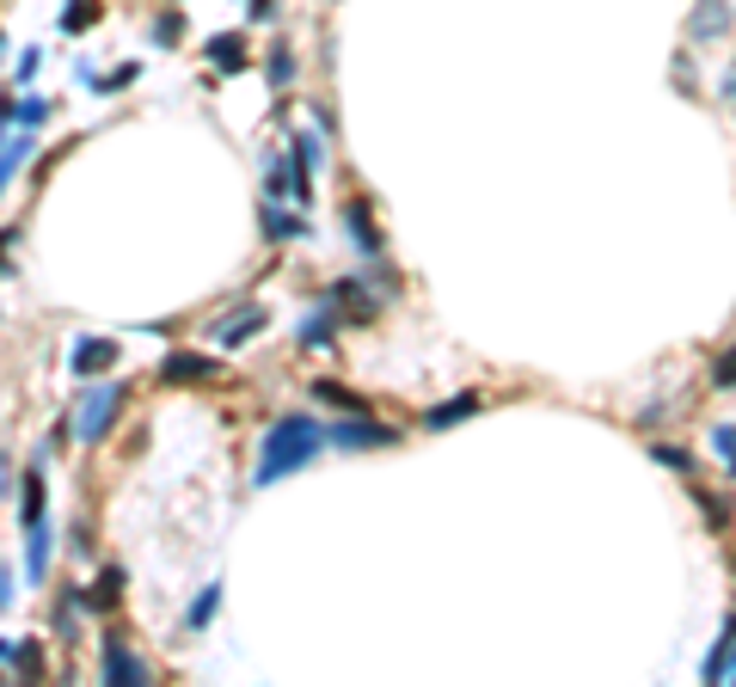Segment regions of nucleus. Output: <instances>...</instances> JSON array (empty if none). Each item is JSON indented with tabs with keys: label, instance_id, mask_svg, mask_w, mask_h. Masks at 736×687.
Returning <instances> with one entry per match:
<instances>
[{
	"label": "nucleus",
	"instance_id": "nucleus-1",
	"mask_svg": "<svg viewBox=\"0 0 736 687\" xmlns=\"http://www.w3.org/2000/svg\"><path fill=\"white\" fill-rule=\"evenodd\" d=\"M326 449V423H314L307 411H283V418L264 430V442H258V466H252V485L258 491H270L276 479H289V473H301L314 454Z\"/></svg>",
	"mask_w": 736,
	"mask_h": 687
},
{
	"label": "nucleus",
	"instance_id": "nucleus-2",
	"mask_svg": "<svg viewBox=\"0 0 736 687\" xmlns=\"http://www.w3.org/2000/svg\"><path fill=\"white\" fill-rule=\"evenodd\" d=\"M117 411H123V387L117 381L86 387V399H80V411H74V442H105L111 423H117Z\"/></svg>",
	"mask_w": 736,
	"mask_h": 687
},
{
	"label": "nucleus",
	"instance_id": "nucleus-3",
	"mask_svg": "<svg viewBox=\"0 0 736 687\" xmlns=\"http://www.w3.org/2000/svg\"><path fill=\"white\" fill-rule=\"evenodd\" d=\"M326 442L331 449H393L399 430L381 418H368V411H344V423H326Z\"/></svg>",
	"mask_w": 736,
	"mask_h": 687
},
{
	"label": "nucleus",
	"instance_id": "nucleus-4",
	"mask_svg": "<svg viewBox=\"0 0 736 687\" xmlns=\"http://www.w3.org/2000/svg\"><path fill=\"white\" fill-rule=\"evenodd\" d=\"M160 381H166V387H209V381H222V357H197V350H172V357L160 362Z\"/></svg>",
	"mask_w": 736,
	"mask_h": 687
},
{
	"label": "nucleus",
	"instance_id": "nucleus-5",
	"mask_svg": "<svg viewBox=\"0 0 736 687\" xmlns=\"http://www.w3.org/2000/svg\"><path fill=\"white\" fill-rule=\"evenodd\" d=\"M117 357H123V344H117V338H80V344H74V357H68V369H74L80 381H92V375H105Z\"/></svg>",
	"mask_w": 736,
	"mask_h": 687
},
{
	"label": "nucleus",
	"instance_id": "nucleus-6",
	"mask_svg": "<svg viewBox=\"0 0 736 687\" xmlns=\"http://www.w3.org/2000/svg\"><path fill=\"white\" fill-rule=\"evenodd\" d=\"M258 326H264V307H252V301H246L239 314L215 319V326H209V338H215V350H239V344H246Z\"/></svg>",
	"mask_w": 736,
	"mask_h": 687
},
{
	"label": "nucleus",
	"instance_id": "nucleus-7",
	"mask_svg": "<svg viewBox=\"0 0 736 687\" xmlns=\"http://www.w3.org/2000/svg\"><path fill=\"white\" fill-rule=\"evenodd\" d=\"M344 227H350V246L362 252V258H381V227H375V215H368V203H344Z\"/></svg>",
	"mask_w": 736,
	"mask_h": 687
},
{
	"label": "nucleus",
	"instance_id": "nucleus-8",
	"mask_svg": "<svg viewBox=\"0 0 736 687\" xmlns=\"http://www.w3.org/2000/svg\"><path fill=\"white\" fill-rule=\"evenodd\" d=\"M68 602H74V608H92V614H111L123 602V571L117 565L99 571V589H68Z\"/></svg>",
	"mask_w": 736,
	"mask_h": 687
},
{
	"label": "nucleus",
	"instance_id": "nucleus-9",
	"mask_svg": "<svg viewBox=\"0 0 736 687\" xmlns=\"http://www.w3.org/2000/svg\"><path fill=\"white\" fill-rule=\"evenodd\" d=\"M331 307H338V319H350V326H368V319H375V301H368V289L362 283H331V295H326Z\"/></svg>",
	"mask_w": 736,
	"mask_h": 687
},
{
	"label": "nucleus",
	"instance_id": "nucleus-10",
	"mask_svg": "<svg viewBox=\"0 0 736 687\" xmlns=\"http://www.w3.org/2000/svg\"><path fill=\"white\" fill-rule=\"evenodd\" d=\"M105 681H130V687H142V681H147L142 657H130V645H123L117 633L105 638Z\"/></svg>",
	"mask_w": 736,
	"mask_h": 687
},
{
	"label": "nucleus",
	"instance_id": "nucleus-11",
	"mask_svg": "<svg viewBox=\"0 0 736 687\" xmlns=\"http://www.w3.org/2000/svg\"><path fill=\"white\" fill-rule=\"evenodd\" d=\"M25 577L31 583H43V571H50V541H55V534H50V515H38V522H25Z\"/></svg>",
	"mask_w": 736,
	"mask_h": 687
},
{
	"label": "nucleus",
	"instance_id": "nucleus-12",
	"mask_svg": "<svg viewBox=\"0 0 736 687\" xmlns=\"http://www.w3.org/2000/svg\"><path fill=\"white\" fill-rule=\"evenodd\" d=\"M724 31H730V7H724V0H699L694 7V19H687V38H724Z\"/></svg>",
	"mask_w": 736,
	"mask_h": 687
},
{
	"label": "nucleus",
	"instance_id": "nucleus-13",
	"mask_svg": "<svg viewBox=\"0 0 736 687\" xmlns=\"http://www.w3.org/2000/svg\"><path fill=\"white\" fill-rule=\"evenodd\" d=\"M479 411V393H460V399H442V406L423 411V430H448V423H467Z\"/></svg>",
	"mask_w": 736,
	"mask_h": 687
},
{
	"label": "nucleus",
	"instance_id": "nucleus-14",
	"mask_svg": "<svg viewBox=\"0 0 736 687\" xmlns=\"http://www.w3.org/2000/svg\"><path fill=\"white\" fill-rule=\"evenodd\" d=\"M209 62L222 68V74H239V68H246V38H239V31H222V38H209Z\"/></svg>",
	"mask_w": 736,
	"mask_h": 687
},
{
	"label": "nucleus",
	"instance_id": "nucleus-15",
	"mask_svg": "<svg viewBox=\"0 0 736 687\" xmlns=\"http://www.w3.org/2000/svg\"><path fill=\"white\" fill-rule=\"evenodd\" d=\"M730 657H736V614L724 621V633H718V645H712V657L699 663V675L706 681H724V669H730Z\"/></svg>",
	"mask_w": 736,
	"mask_h": 687
},
{
	"label": "nucleus",
	"instance_id": "nucleus-16",
	"mask_svg": "<svg viewBox=\"0 0 736 687\" xmlns=\"http://www.w3.org/2000/svg\"><path fill=\"white\" fill-rule=\"evenodd\" d=\"M331 331H338V307H319V314H307L301 319V344H307V350H319V344H331Z\"/></svg>",
	"mask_w": 736,
	"mask_h": 687
},
{
	"label": "nucleus",
	"instance_id": "nucleus-17",
	"mask_svg": "<svg viewBox=\"0 0 736 687\" xmlns=\"http://www.w3.org/2000/svg\"><path fill=\"white\" fill-rule=\"evenodd\" d=\"M264 191H270V203H295V160H270Z\"/></svg>",
	"mask_w": 736,
	"mask_h": 687
},
{
	"label": "nucleus",
	"instance_id": "nucleus-18",
	"mask_svg": "<svg viewBox=\"0 0 736 687\" xmlns=\"http://www.w3.org/2000/svg\"><path fill=\"white\" fill-rule=\"evenodd\" d=\"M301 234H307L301 215H283L276 203H264V239H301Z\"/></svg>",
	"mask_w": 736,
	"mask_h": 687
},
{
	"label": "nucleus",
	"instance_id": "nucleus-19",
	"mask_svg": "<svg viewBox=\"0 0 736 687\" xmlns=\"http://www.w3.org/2000/svg\"><path fill=\"white\" fill-rule=\"evenodd\" d=\"M215 608H222V583H203V595H197V602H191V614H184V626H191V633H203V626L215 621Z\"/></svg>",
	"mask_w": 736,
	"mask_h": 687
},
{
	"label": "nucleus",
	"instance_id": "nucleus-20",
	"mask_svg": "<svg viewBox=\"0 0 736 687\" xmlns=\"http://www.w3.org/2000/svg\"><path fill=\"white\" fill-rule=\"evenodd\" d=\"M314 399H319V406H331V411H368L344 381H314Z\"/></svg>",
	"mask_w": 736,
	"mask_h": 687
},
{
	"label": "nucleus",
	"instance_id": "nucleus-21",
	"mask_svg": "<svg viewBox=\"0 0 736 687\" xmlns=\"http://www.w3.org/2000/svg\"><path fill=\"white\" fill-rule=\"evenodd\" d=\"M43 515V466L25 473V491H19V522H38Z\"/></svg>",
	"mask_w": 736,
	"mask_h": 687
},
{
	"label": "nucleus",
	"instance_id": "nucleus-22",
	"mask_svg": "<svg viewBox=\"0 0 736 687\" xmlns=\"http://www.w3.org/2000/svg\"><path fill=\"white\" fill-rule=\"evenodd\" d=\"M92 19H99V7H92V0H74V7H62V31H86Z\"/></svg>",
	"mask_w": 736,
	"mask_h": 687
},
{
	"label": "nucleus",
	"instance_id": "nucleus-23",
	"mask_svg": "<svg viewBox=\"0 0 736 687\" xmlns=\"http://www.w3.org/2000/svg\"><path fill=\"white\" fill-rule=\"evenodd\" d=\"M25 154H31V135H19V142L7 147V154H0V191H7V178L19 172V160H25Z\"/></svg>",
	"mask_w": 736,
	"mask_h": 687
},
{
	"label": "nucleus",
	"instance_id": "nucleus-24",
	"mask_svg": "<svg viewBox=\"0 0 736 687\" xmlns=\"http://www.w3.org/2000/svg\"><path fill=\"white\" fill-rule=\"evenodd\" d=\"M712 387H736V344L724 350L718 362H712Z\"/></svg>",
	"mask_w": 736,
	"mask_h": 687
},
{
	"label": "nucleus",
	"instance_id": "nucleus-25",
	"mask_svg": "<svg viewBox=\"0 0 736 687\" xmlns=\"http://www.w3.org/2000/svg\"><path fill=\"white\" fill-rule=\"evenodd\" d=\"M13 663H19L25 675H43V650H38V645H13Z\"/></svg>",
	"mask_w": 736,
	"mask_h": 687
},
{
	"label": "nucleus",
	"instance_id": "nucleus-26",
	"mask_svg": "<svg viewBox=\"0 0 736 687\" xmlns=\"http://www.w3.org/2000/svg\"><path fill=\"white\" fill-rule=\"evenodd\" d=\"M270 80H276V86H289V80H295V55H289V50L270 55Z\"/></svg>",
	"mask_w": 736,
	"mask_h": 687
},
{
	"label": "nucleus",
	"instance_id": "nucleus-27",
	"mask_svg": "<svg viewBox=\"0 0 736 687\" xmlns=\"http://www.w3.org/2000/svg\"><path fill=\"white\" fill-rule=\"evenodd\" d=\"M712 449H718L724 461H730V454H736V423H724V430H712Z\"/></svg>",
	"mask_w": 736,
	"mask_h": 687
},
{
	"label": "nucleus",
	"instance_id": "nucleus-28",
	"mask_svg": "<svg viewBox=\"0 0 736 687\" xmlns=\"http://www.w3.org/2000/svg\"><path fill=\"white\" fill-rule=\"evenodd\" d=\"M172 38H178V13H160L154 19V43H172Z\"/></svg>",
	"mask_w": 736,
	"mask_h": 687
},
{
	"label": "nucleus",
	"instance_id": "nucleus-29",
	"mask_svg": "<svg viewBox=\"0 0 736 687\" xmlns=\"http://www.w3.org/2000/svg\"><path fill=\"white\" fill-rule=\"evenodd\" d=\"M651 454H657V461H669V466H687V449H669V442H657Z\"/></svg>",
	"mask_w": 736,
	"mask_h": 687
},
{
	"label": "nucleus",
	"instance_id": "nucleus-30",
	"mask_svg": "<svg viewBox=\"0 0 736 687\" xmlns=\"http://www.w3.org/2000/svg\"><path fill=\"white\" fill-rule=\"evenodd\" d=\"M19 117H25V123H43V117H50V105H43V99H31V105H19Z\"/></svg>",
	"mask_w": 736,
	"mask_h": 687
},
{
	"label": "nucleus",
	"instance_id": "nucleus-31",
	"mask_svg": "<svg viewBox=\"0 0 736 687\" xmlns=\"http://www.w3.org/2000/svg\"><path fill=\"white\" fill-rule=\"evenodd\" d=\"M276 13V0H246V19H270Z\"/></svg>",
	"mask_w": 736,
	"mask_h": 687
},
{
	"label": "nucleus",
	"instance_id": "nucleus-32",
	"mask_svg": "<svg viewBox=\"0 0 736 687\" xmlns=\"http://www.w3.org/2000/svg\"><path fill=\"white\" fill-rule=\"evenodd\" d=\"M0 608H13V577L0 571Z\"/></svg>",
	"mask_w": 736,
	"mask_h": 687
},
{
	"label": "nucleus",
	"instance_id": "nucleus-33",
	"mask_svg": "<svg viewBox=\"0 0 736 687\" xmlns=\"http://www.w3.org/2000/svg\"><path fill=\"white\" fill-rule=\"evenodd\" d=\"M13 491V466H7V454H0V498Z\"/></svg>",
	"mask_w": 736,
	"mask_h": 687
},
{
	"label": "nucleus",
	"instance_id": "nucleus-34",
	"mask_svg": "<svg viewBox=\"0 0 736 687\" xmlns=\"http://www.w3.org/2000/svg\"><path fill=\"white\" fill-rule=\"evenodd\" d=\"M724 99H736V68H730V80H724Z\"/></svg>",
	"mask_w": 736,
	"mask_h": 687
},
{
	"label": "nucleus",
	"instance_id": "nucleus-35",
	"mask_svg": "<svg viewBox=\"0 0 736 687\" xmlns=\"http://www.w3.org/2000/svg\"><path fill=\"white\" fill-rule=\"evenodd\" d=\"M724 681H736V657H730V669H724Z\"/></svg>",
	"mask_w": 736,
	"mask_h": 687
},
{
	"label": "nucleus",
	"instance_id": "nucleus-36",
	"mask_svg": "<svg viewBox=\"0 0 736 687\" xmlns=\"http://www.w3.org/2000/svg\"><path fill=\"white\" fill-rule=\"evenodd\" d=\"M730 473H736V454H730Z\"/></svg>",
	"mask_w": 736,
	"mask_h": 687
}]
</instances>
